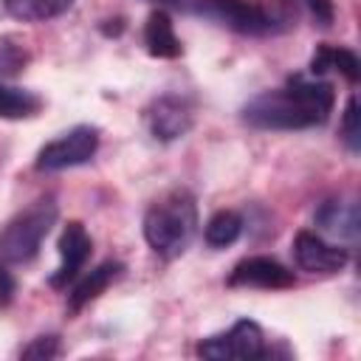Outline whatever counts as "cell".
<instances>
[{"mask_svg": "<svg viewBox=\"0 0 361 361\" xmlns=\"http://www.w3.org/2000/svg\"><path fill=\"white\" fill-rule=\"evenodd\" d=\"M144 48L149 56L155 59H178L183 54V45L175 34V25H172V17L158 8L147 17L144 23Z\"/></svg>", "mask_w": 361, "mask_h": 361, "instance_id": "cell-13", "label": "cell"}, {"mask_svg": "<svg viewBox=\"0 0 361 361\" xmlns=\"http://www.w3.org/2000/svg\"><path fill=\"white\" fill-rule=\"evenodd\" d=\"M299 3L307 8L310 20H313L319 28H330V25H333V20H336V6H333V0H299Z\"/></svg>", "mask_w": 361, "mask_h": 361, "instance_id": "cell-21", "label": "cell"}, {"mask_svg": "<svg viewBox=\"0 0 361 361\" xmlns=\"http://www.w3.org/2000/svg\"><path fill=\"white\" fill-rule=\"evenodd\" d=\"M121 274H124V262H118V259H104L102 265H96V268H93L90 274H85V276L73 285V290L68 293V313L76 316L82 307H87L93 299H99Z\"/></svg>", "mask_w": 361, "mask_h": 361, "instance_id": "cell-12", "label": "cell"}, {"mask_svg": "<svg viewBox=\"0 0 361 361\" xmlns=\"http://www.w3.org/2000/svg\"><path fill=\"white\" fill-rule=\"evenodd\" d=\"M28 62H31L28 45L14 34H3L0 37V79L20 76L28 68Z\"/></svg>", "mask_w": 361, "mask_h": 361, "instance_id": "cell-18", "label": "cell"}, {"mask_svg": "<svg viewBox=\"0 0 361 361\" xmlns=\"http://www.w3.org/2000/svg\"><path fill=\"white\" fill-rule=\"evenodd\" d=\"M59 353H62V341H59L56 333L37 336V338H31V341L20 350L23 358H37V361H51V358H56Z\"/></svg>", "mask_w": 361, "mask_h": 361, "instance_id": "cell-20", "label": "cell"}, {"mask_svg": "<svg viewBox=\"0 0 361 361\" xmlns=\"http://www.w3.org/2000/svg\"><path fill=\"white\" fill-rule=\"evenodd\" d=\"M336 90L324 79L290 76L282 87H271L248 99L240 118L254 130H310L330 118Z\"/></svg>", "mask_w": 361, "mask_h": 361, "instance_id": "cell-1", "label": "cell"}, {"mask_svg": "<svg viewBox=\"0 0 361 361\" xmlns=\"http://www.w3.org/2000/svg\"><path fill=\"white\" fill-rule=\"evenodd\" d=\"M293 259L307 274L330 276V274H338L350 262V254H347V248L333 245L322 234L305 228V231H296V237H293Z\"/></svg>", "mask_w": 361, "mask_h": 361, "instance_id": "cell-9", "label": "cell"}, {"mask_svg": "<svg viewBox=\"0 0 361 361\" xmlns=\"http://www.w3.org/2000/svg\"><path fill=\"white\" fill-rule=\"evenodd\" d=\"M144 118H147L152 138L169 144V141L183 138L195 127V107L186 96L164 93L149 102V107L144 110Z\"/></svg>", "mask_w": 361, "mask_h": 361, "instance_id": "cell-7", "label": "cell"}, {"mask_svg": "<svg viewBox=\"0 0 361 361\" xmlns=\"http://www.w3.org/2000/svg\"><path fill=\"white\" fill-rule=\"evenodd\" d=\"M147 3H158V6H186L189 0H147Z\"/></svg>", "mask_w": 361, "mask_h": 361, "instance_id": "cell-23", "label": "cell"}, {"mask_svg": "<svg viewBox=\"0 0 361 361\" xmlns=\"http://www.w3.org/2000/svg\"><path fill=\"white\" fill-rule=\"evenodd\" d=\"M313 223H316L324 234H330V237L355 243V240H358V228H361L358 203H355L353 197H327V200H322V203L316 206Z\"/></svg>", "mask_w": 361, "mask_h": 361, "instance_id": "cell-11", "label": "cell"}, {"mask_svg": "<svg viewBox=\"0 0 361 361\" xmlns=\"http://www.w3.org/2000/svg\"><path fill=\"white\" fill-rule=\"evenodd\" d=\"M243 217L231 209H220L214 212L209 220H206V228H203V240L209 248H228L240 240L243 234Z\"/></svg>", "mask_w": 361, "mask_h": 361, "instance_id": "cell-16", "label": "cell"}, {"mask_svg": "<svg viewBox=\"0 0 361 361\" xmlns=\"http://www.w3.org/2000/svg\"><path fill=\"white\" fill-rule=\"evenodd\" d=\"M197 231V200L178 186L161 195L144 214V240L161 259L180 257Z\"/></svg>", "mask_w": 361, "mask_h": 361, "instance_id": "cell-2", "label": "cell"}, {"mask_svg": "<svg viewBox=\"0 0 361 361\" xmlns=\"http://www.w3.org/2000/svg\"><path fill=\"white\" fill-rule=\"evenodd\" d=\"M59 217V203L54 195H39L25 209H20L3 228H0V262L6 265H25L31 262L45 237L51 234Z\"/></svg>", "mask_w": 361, "mask_h": 361, "instance_id": "cell-3", "label": "cell"}, {"mask_svg": "<svg viewBox=\"0 0 361 361\" xmlns=\"http://www.w3.org/2000/svg\"><path fill=\"white\" fill-rule=\"evenodd\" d=\"M197 355L212 361L228 358H265V333L254 319H237L228 330L197 341Z\"/></svg>", "mask_w": 361, "mask_h": 361, "instance_id": "cell-6", "label": "cell"}, {"mask_svg": "<svg viewBox=\"0 0 361 361\" xmlns=\"http://www.w3.org/2000/svg\"><path fill=\"white\" fill-rule=\"evenodd\" d=\"M76 0H3V8L8 17L23 23H42L65 14Z\"/></svg>", "mask_w": 361, "mask_h": 361, "instance_id": "cell-15", "label": "cell"}, {"mask_svg": "<svg viewBox=\"0 0 361 361\" xmlns=\"http://www.w3.org/2000/svg\"><path fill=\"white\" fill-rule=\"evenodd\" d=\"M96 149H99V127H93V124H76L73 130H68L59 138L48 141L37 152L34 166L39 172L73 169V166H82V164L93 161Z\"/></svg>", "mask_w": 361, "mask_h": 361, "instance_id": "cell-5", "label": "cell"}, {"mask_svg": "<svg viewBox=\"0 0 361 361\" xmlns=\"http://www.w3.org/2000/svg\"><path fill=\"white\" fill-rule=\"evenodd\" d=\"M42 110V99L25 87L0 82V118H31Z\"/></svg>", "mask_w": 361, "mask_h": 361, "instance_id": "cell-17", "label": "cell"}, {"mask_svg": "<svg viewBox=\"0 0 361 361\" xmlns=\"http://www.w3.org/2000/svg\"><path fill=\"white\" fill-rule=\"evenodd\" d=\"M338 135L344 141V147L358 155L361 149V127H358V96H350L347 104H344V113H341V127H338Z\"/></svg>", "mask_w": 361, "mask_h": 361, "instance_id": "cell-19", "label": "cell"}, {"mask_svg": "<svg viewBox=\"0 0 361 361\" xmlns=\"http://www.w3.org/2000/svg\"><path fill=\"white\" fill-rule=\"evenodd\" d=\"M56 248H59V265H56V271L48 276V285L56 288V290H62V288H68V282H73V279L79 276V271L85 268V262H87V257H90V251H93V240H90L87 228H85L79 220H71V223L62 228Z\"/></svg>", "mask_w": 361, "mask_h": 361, "instance_id": "cell-10", "label": "cell"}, {"mask_svg": "<svg viewBox=\"0 0 361 361\" xmlns=\"http://www.w3.org/2000/svg\"><path fill=\"white\" fill-rule=\"evenodd\" d=\"M186 8L243 37H268L279 31V20L251 0H189Z\"/></svg>", "mask_w": 361, "mask_h": 361, "instance_id": "cell-4", "label": "cell"}, {"mask_svg": "<svg viewBox=\"0 0 361 361\" xmlns=\"http://www.w3.org/2000/svg\"><path fill=\"white\" fill-rule=\"evenodd\" d=\"M228 288H262V290H285L296 285V276L288 265H282L274 257L257 254V257H245L240 259L231 274L226 276Z\"/></svg>", "mask_w": 361, "mask_h": 361, "instance_id": "cell-8", "label": "cell"}, {"mask_svg": "<svg viewBox=\"0 0 361 361\" xmlns=\"http://www.w3.org/2000/svg\"><path fill=\"white\" fill-rule=\"evenodd\" d=\"M14 293H17V279H14V274L8 271V265L0 262V307L11 305Z\"/></svg>", "mask_w": 361, "mask_h": 361, "instance_id": "cell-22", "label": "cell"}, {"mask_svg": "<svg viewBox=\"0 0 361 361\" xmlns=\"http://www.w3.org/2000/svg\"><path fill=\"white\" fill-rule=\"evenodd\" d=\"M327 71H338L350 85L358 82L361 76V59L355 56V51L344 48V45H316L313 56H310V73L319 76V73H327Z\"/></svg>", "mask_w": 361, "mask_h": 361, "instance_id": "cell-14", "label": "cell"}]
</instances>
